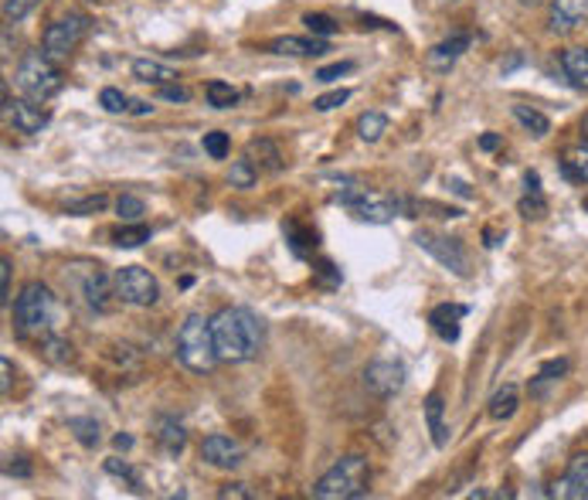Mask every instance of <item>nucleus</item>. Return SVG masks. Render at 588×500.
<instances>
[{
    "label": "nucleus",
    "mask_w": 588,
    "mask_h": 500,
    "mask_svg": "<svg viewBox=\"0 0 588 500\" xmlns=\"http://www.w3.org/2000/svg\"><path fill=\"white\" fill-rule=\"evenodd\" d=\"M212 331H215V347H218V358L228 364H245L255 361L266 344V328L263 320L255 317L245 307H225L215 320H212Z\"/></svg>",
    "instance_id": "1"
},
{
    "label": "nucleus",
    "mask_w": 588,
    "mask_h": 500,
    "mask_svg": "<svg viewBox=\"0 0 588 500\" xmlns=\"http://www.w3.org/2000/svg\"><path fill=\"white\" fill-rule=\"evenodd\" d=\"M59 299L44 283H28L14 299V331L21 341H48L55 334Z\"/></svg>",
    "instance_id": "2"
},
{
    "label": "nucleus",
    "mask_w": 588,
    "mask_h": 500,
    "mask_svg": "<svg viewBox=\"0 0 588 500\" xmlns=\"http://www.w3.org/2000/svg\"><path fill=\"white\" fill-rule=\"evenodd\" d=\"M177 358H181V364L194 374H208L221 361L218 347H215L212 320H204L201 313L184 317L181 331H177Z\"/></svg>",
    "instance_id": "3"
},
{
    "label": "nucleus",
    "mask_w": 588,
    "mask_h": 500,
    "mask_svg": "<svg viewBox=\"0 0 588 500\" xmlns=\"http://www.w3.org/2000/svg\"><path fill=\"white\" fill-rule=\"evenodd\" d=\"M371 487V466L365 457H344L330 466L323 477L314 487L317 500H354V497H365Z\"/></svg>",
    "instance_id": "4"
},
{
    "label": "nucleus",
    "mask_w": 588,
    "mask_h": 500,
    "mask_svg": "<svg viewBox=\"0 0 588 500\" xmlns=\"http://www.w3.org/2000/svg\"><path fill=\"white\" fill-rule=\"evenodd\" d=\"M14 79H17L21 92L28 99H35V103H44V99H51L62 89V72L55 68V59H48L44 52L24 55Z\"/></svg>",
    "instance_id": "5"
},
{
    "label": "nucleus",
    "mask_w": 588,
    "mask_h": 500,
    "mask_svg": "<svg viewBox=\"0 0 588 500\" xmlns=\"http://www.w3.org/2000/svg\"><path fill=\"white\" fill-rule=\"evenodd\" d=\"M89 35V17L82 14H68V17H59L55 24H48V31L41 38L44 44V55L55 59V62H65L79 52L82 38Z\"/></svg>",
    "instance_id": "6"
},
{
    "label": "nucleus",
    "mask_w": 588,
    "mask_h": 500,
    "mask_svg": "<svg viewBox=\"0 0 588 500\" xmlns=\"http://www.w3.org/2000/svg\"><path fill=\"white\" fill-rule=\"evenodd\" d=\"M113 286H116L119 304H130V307H153L161 299L157 280H153L150 269H143V266H123V269H116Z\"/></svg>",
    "instance_id": "7"
},
{
    "label": "nucleus",
    "mask_w": 588,
    "mask_h": 500,
    "mask_svg": "<svg viewBox=\"0 0 588 500\" xmlns=\"http://www.w3.org/2000/svg\"><path fill=\"white\" fill-rule=\"evenodd\" d=\"M419 248H425V253L443 262L446 269H452L456 277H470V262H466V253L463 245H459L456 239H446V235H436V232H419L416 235Z\"/></svg>",
    "instance_id": "8"
},
{
    "label": "nucleus",
    "mask_w": 588,
    "mask_h": 500,
    "mask_svg": "<svg viewBox=\"0 0 588 500\" xmlns=\"http://www.w3.org/2000/svg\"><path fill=\"white\" fill-rule=\"evenodd\" d=\"M365 388L378 398H395L405 388V364L378 358L365 368Z\"/></svg>",
    "instance_id": "9"
},
{
    "label": "nucleus",
    "mask_w": 588,
    "mask_h": 500,
    "mask_svg": "<svg viewBox=\"0 0 588 500\" xmlns=\"http://www.w3.org/2000/svg\"><path fill=\"white\" fill-rule=\"evenodd\" d=\"M201 457H204V463H212L218 470H235L245 460V449L232 436L215 433V436H208V439L201 443Z\"/></svg>",
    "instance_id": "10"
},
{
    "label": "nucleus",
    "mask_w": 588,
    "mask_h": 500,
    "mask_svg": "<svg viewBox=\"0 0 588 500\" xmlns=\"http://www.w3.org/2000/svg\"><path fill=\"white\" fill-rule=\"evenodd\" d=\"M588 21V0H551V28L554 31H575Z\"/></svg>",
    "instance_id": "11"
},
{
    "label": "nucleus",
    "mask_w": 588,
    "mask_h": 500,
    "mask_svg": "<svg viewBox=\"0 0 588 500\" xmlns=\"http://www.w3.org/2000/svg\"><path fill=\"white\" fill-rule=\"evenodd\" d=\"M8 119H11V127L17 133H41L48 127V113H41L35 106V99L31 103H8Z\"/></svg>",
    "instance_id": "12"
},
{
    "label": "nucleus",
    "mask_w": 588,
    "mask_h": 500,
    "mask_svg": "<svg viewBox=\"0 0 588 500\" xmlns=\"http://www.w3.org/2000/svg\"><path fill=\"white\" fill-rule=\"evenodd\" d=\"M561 72H565L568 86L588 92V48H568V52H561Z\"/></svg>",
    "instance_id": "13"
},
{
    "label": "nucleus",
    "mask_w": 588,
    "mask_h": 500,
    "mask_svg": "<svg viewBox=\"0 0 588 500\" xmlns=\"http://www.w3.org/2000/svg\"><path fill=\"white\" fill-rule=\"evenodd\" d=\"M269 52L272 55H293V59H310V55H323V52H330L327 48V41H310V38H276L272 44H269Z\"/></svg>",
    "instance_id": "14"
},
{
    "label": "nucleus",
    "mask_w": 588,
    "mask_h": 500,
    "mask_svg": "<svg viewBox=\"0 0 588 500\" xmlns=\"http://www.w3.org/2000/svg\"><path fill=\"white\" fill-rule=\"evenodd\" d=\"M466 48H470V35H452L449 41L432 48V52H429V65L436 68V72H449V68L456 65V59L466 52Z\"/></svg>",
    "instance_id": "15"
},
{
    "label": "nucleus",
    "mask_w": 588,
    "mask_h": 500,
    "mask_svg": "<svg viewBox=\"0 0 588 500\" xmlns=\"http://www.w3.org/2000/svg\"><path fill=\"white\" fill-rule=\"evenodd\" d=\"M585 487H588V453H578L572 463H568V473L565 480H561V490H554V497H572V500H581L585 497Z\"/></svg>",
    "instance_id": "16"
},
{
    "label": "nucleus",
    "mask_w": 588,
    "mask_h": 500,
    "mask_svg": "<svg viewBox=\"0 0 588 500\" xmlns=\"http://www.w3.org/2000/svg\"><path fill=\"white\" fill-rule=\"evenodd\" d=\"M466 317V307H459V304H443V307H436L432 310V328H436V334L443 337V341H456L459 337V320Z\"/></svg>",
    "instance_id": "17"
},
{
    "label": "nucleus",
    "mask_w": 588,
    "mask_h": 500,
    "mask_svg": "<svg viewBox=\"0 0 588 500\" xmlns=\"http://www.w3.org/2000/svg\"><path fill=\"white\" fill-rule=\"evenodd\" d=\"M395 211H398V205L388 202V197L368 194L365 202L354 208V218H361V221H368V225H388V221L395 218Z\"/></svg>",
    "instance_id": "18"
},
{
    "label": "nucleus",
    "mask_w": 588,
    "mask_h": 500,
    "mask_svg": "<svg viewBox=\"0 0 588 500\" xmlns=\"http://www.w3.org/2000/svg\"><path fill=\"white\" fill-rule=\"evenodd\" d=\"M110 296H116V286L102 277V272L95 269L92 277L86 280V299H89V307L92 310H99V313H106V310H113V299Z\"/></svg>",
    "instance_id": "19"
},
{
    "label": "nucleus",
    "mask_w": 588,
    "mask_h": 500,
    "mask_svg": "<svg viewBox=\"0 0 588 500\" xmlns=\"http://www.w3.org/2000/svg\"><path fill=\"white\" fill-rule=\"evenodd\" d=\"M157 439L164 446V453L167 457H177V453H184V446H188V433L184 426L177 419H157Z\"/></svg>",
    "instance_id": "20"
},
{
    "label": "nucleus",
    "mask_w": 588,
    "mask_h": 500,
    "mask_svg": "<svg viewBox=\"0 0 588 500\" xmlns=\"http://www.w3.org/2000/svg\"><path fill=\"white\" fill-rule=\"evenodd\" d=\"M245 157L259 170H279V167H283V154H279V146L272 140H252L245 146Z\"/></svg>",
    "instance_id": "21"
},
{
    "label": "nucleus",
    "mask_w": 588,
    "mask_h": 500,
    "mask_svg": "<svg viewBox=\"0 0 588 500\" xmlns=\"http://www.w3.org/2000/svg\"><path fill=\"white\" fill-rule=\"evenodd\" d=\"M133 75H137L140 82H146V86H170V82H177V72H174V68H167V65H161V62H150V59L133 62Z\"/></svg>",
    "instance_id": "22"
},
{
    "label": "nucleus",
    "mask_w": 588,
    "mask_h": 500,
    "mask_svg": "<svg viewBox=\"0 0 588 500\" xmlns=\"http://www.w3.org/2000/svg\"><path fill=\"white\" fill-rule=\"evenodd\" d=\"M517 406H521L517 388H514V385H503V388L490 398V419H494V422H507V419H514Z\"/></svg>",
    "instance_id": "23"
},
{
    "label": "nucleus",
    "mask_w": 588,
    "mask_h": 500,
    "mask_svg": "<svg viewBox=\"0 0 588 500\" xmlns=\"http://www.w3.org/2000/svg\"><path fill=\"white\" fill-rule=\"evenodd\" d=\"M443 395L439 392H432L425 398V422H429V433H432V443H436L439 449L446 446V426H443Z\"/></svg>",
    "instance_id": "24"
},
{
    "label": "nucleus",
    "mask_w": 588,
    "mask_h": 500,
    "mask_svg": "<svg viewBox=\"0 0 588 500\" xmlns=\"http://www.w3.org/2000/svg\"><path fill=\"white\" fill-rule=\"evenodd\" d=\"M548 205H545V197H541V178L538 174H527V197L521 202V215L524 218H545Z\"/></svg>",
    "instance_id": "25"
},
{
    "label": "nucleus",
    "mask_w": 588,
    "mask_h": 500,
    "mask_svg": "<svg viewBox=\"0 0 588 500\" xmlns=\"http://www.w3.org/2000/svg\"><path fill=\"white\" fill-rule=\"evenodd\" d=\"M561 170H565V178H568V181L588 184V146L568 150L565 161H561Z\"/></svg>",
    "instance_id": "26"
},
{
    "label": "nucleus",
    "mask_w": 588,
    "mask_h": 500,
    "mask_svg": "<svg viewBox=\"0 0 588 500\" xmlns=\"http://www.w3.org/2000/svg\"><path fill=\"white\" fill-rule=\"evenodd\" d=\"M385 133H388V116L385 113H365L361 119H357V137H361L365 143H378Z\"/></svg>",
    "instance_id": "27"
},
{
    "label": "nucleus",
    "mask_w": 588,
    "mask_h": 500,
    "mask_svg": "<svg viewBox=\"0 0 588 500\" xmlns=\"http://www.w3.org/2000/svg\"><path fill=\"white\" fill-rule=\"evenodd\" d=\"M514 116H517L521 127H524V130H531L534 137H548V130H551L548 116H545V113H538V110H531V106H514Z\"/></svg>",
    "instance_id": "28"
},
{
    "label": "nucleus",
    "mask_w": 588,
    "mask_h": 500,
    "mask_svg": "<svg viewBox=\"0 0 588 500\" xmlns=\"http://www.w3.org/2000/svg\"><path fill=\"white\" fill-rule=\"evenodd\" d=\"M204 95H208V106H215V110H232L239 103V89H232L228 82H208Z\"/></svg>",
    "instance_id": "29"
},
{
    "label": "nucleus",
    "mask_w": 588,
    "mask_h": 500,
    "mask_svg": "<svg viewBox=\"0 0 588 500\" xmlns=\"http://www.w3.org/2000/svg\"><path fill=\"white\" fill-rule=\"evenodd\" d=\"M68 430L75 433V439H79L82 446H99V422L95 419H86V415H72L68 419Z\"/></svg>",
    "instance_id": "30"
},
{
    "label": "nucleus",
    "mask_w": 588,
    "mask_h": 500,
    "mask_svg": "<svg viewBox=\"0 0 588 500\" xmlns=\"http://www.w3.org/2000/svg\"><path fill=\"white\" fill-rule=\"evenodd\" d=\"M113 239H116L119 248H137V245L150 242V229H146V225H140V221H137V225H133V221H126Z\"/></svg>",
    "instance_id": "31"
},
{
    "label": "nucleus",
    "mask_w": 588,
    "mask_h": 500,
    "mask_svg": "<svg viewBox=\"0 0 588 500\" xmlns=\"http://www.w3.org/2000/svg\"><path fill=\"white\" fill-rule=\"evenodd\" d=\"M228 181H232V188H255V181H259V167H255L248 157L235 161L232 174H228Z\"/></svg>",
    "instance_id": "32"
},
{
    "label": "nucleus",
    "mask_w": 588,
    "mask_h": 500,
    "mask_svg": "<svg viewBox=\"0 0 588 500\" xmlns=\"http://www.w3.org/2000/svg\"><path fill=\"white\" fill-rule=\"evenodd\" d=\"M303 24H306V31H310V35H320V38L341 31V24H337L334 17H327V14H306Z\"/></svg>",
    "instance_id": "33"
},
{
    "label": "nucleus",
    "mask_w": 588,
    "mask_h": 500,
    "mask_svg": "<svg viewBox=\"0 0 588 500\" xmlns=\"http://www.w3.org/2000/svg\"><path fill=\"white\" fill-rule=\"evenodd\" d=\"M228 133L215 130V133H204V154H208L212 161H225L228 157Z\"/></svg>",
    "instance_id": "34"
},
{
    "label": "nucleus",
    "mask_w": 588,
    "mask_h": 500,
    "mask_svg": "<svg viewBox=\"0 0 588 500\" xmlns=\"http://www.w3.org/2000/svg\"><path fill=\"white\" fill-rule=\"evenodd\" d=\"M99 106L106 110V113H126V110H130V99H126L119 89L110 86V89H102V92H99Z\"/></svg>",
    "instance_id": "35"
},
{
    "label": "nucleus",
    "mask_w": 588,
    "mask_h": 500,
    "mask_svg": "<svg viewBox=\"0 0 588 500\" xmlns=\"http://www.w3.org/2000/svg\"><path fill=\"white\" fill-rule=\"evenodd\" d=\"M38 4H41V0H4V17H8V24L24 21Z\"/></svg>",
    "instance_id": "36"
},
{
    "label": "nucleus",
    "mask_w": 588,
    "mask_h": 500,
    "mask_svg": "<svg viewBox=\"0 0 588 500\" xmlns=\"http://www.w3.org/2000/svg\"><path fill=\"white\" fill-rule=\"evenodd\" d=\"M116 211H119L123 221H140V215L146 211V205L140 202V197H133V194H123L119 202H116Z\"/></svg>",
    "instance_id": "37"
},
{
    "label": "nucleus",
    "mask_w": 588,
    "mask_h": 500,
    "mask_svg": "<svg viewBox=\"0 0 588 500\" xmlns=\"http://www.w3.org/2000/svg\"><path fill=\"white\" fill-rule=\"evenodd\" d=\"M106 208V197L95 194V197H86V202H72L68 205V215H95Z\"/></svg>",
    "instance_id": "38"
},
{
    "label": "nucleus",
    "mask_w": 588,
    "mask_h": 500,
    "mask_svg": "<svg viewBox=\"0 0 588 500\" xmlns=\"http://www.w3.org/2000/svg\"><path fill=\"white\" fill-rule=\"evenodd\" d=\"M347 99H350V92H347V89H337V92H327V95H320V99H317V103H314V106H317L320 113H330V110H337V106H344V103H347Z\"/></svg>",
    "instance_id": "39"
},
{
    "label": "nucleus",
    "mask_w": 588,
    "mask_h": 500,
    "mask_svg": "<svg viewBox=\"0 0 588 500\" xmlns=\"http://www.w3.org/2000/svg\"><path fill=\"white\" fill-rule=\"evenodd\" d=\"M568 371V361L565 358H558V361H548L545 368H541V374H538V382H558L561 374Z\"/></svg>",
    "instance_id": "40"
},
{
    "label": "nucleus",
    "mask_w": 588,
    "mask_h": 500,
    "mask_svg": "<svg viewBox=\"0 0 588 500\" xmlns=\"http://www.w3.org/2000/svg\"><path fill=\"white\" fill-rule=\"evenodd\" d=\"M106 470L113 473V477H126V480H130V487H133V490H140V477H137V473H133L130 466H126V463H119V460H106Z\"/></svg>",
    "instance_id": "41"
},
{
    "label": "nucleus",
    "mask_w": 588,
    "mask_h": 500,
    "mask_svg": "<svg viewBox=\"0 0 588 500\" xmlns=\"http://www.w3.org/2000/svg\"><path fill=\"white\" fill-rule=\"evenodd\" d=\"M347 72H354V65H350V62H337V65L320 68L317 79H320V82H334V79H341V75H347Z\"/></svg>",
    "instance_id": "42"
},
{
    "label": "nucleus",
    "mask_w": 588,
    "mask_h": 500,
    "mask_svg": "<svg viewBox=\"0 0 588 500\" xmlns=\"http://www.w3.org/2000/svg\"><path fill=\"white\" fill-rule=\"evenodd\" d=\"M0 304H11V259L0 262Z\"/></svg>",
    "instance_id": "43"
},
{
    "label": "nucleus",
    "mask_w": 588,
    "mask_h": 500,
    "mask_svg": "<svg viewBox=\"0 0 588 500\" xmlns=\"http://www.w3.org/2000/svg\"><path fill=\"white\" fill-rule=\"evenodd\" d=\"M218 497H221V500H228V497L252 500V490H245V484H228V487H221V490H218Z\"/></svg>",
    "instance_id": "44"
},
{
    "label": "nucleus",
    "mask_w": 588,
    "mask_h": 500,
    "mask_svg": "<svg viewBox=\"0 0 588 500\" xmlns=\"http://www.w3.org/2000/svg\"><path fill=\"white\" fill-rule=\"evenodd\" d=\"M161 95L164 99H170V103H188V89H181V86H161Z\"/></svg>",
    "instance_id": "45"
},
{
    "label": "nucleus",
    "mask_w": 588,
    "mask_h": 500,
    "mask_svg": "<svg viewBox=\"0 0 588 500\" xmlns=\"http://www.w3.org/2000/svg\"><path fill=\"white\" fill-rule=\"evenodd\" d=\"M0 371H4V382H0V392H11V358H4V361H0Z\"/></svg>",
    "instance_id": "46"
},
{
    "label": "nucleus",
    "mask_w": 588,
    "mask_h": 500,
    "mask_svg": "<svg viewBox=\"0 0 588 500\" xmlns=\"http://www.w3.org/2000/svg\"><path fill=\"white\" fill-rule=\"evenodd\" d=\"M500 146V137L497 133H483L480 137V150H497Z\"/></svg>",
    "instance_id": "47"
},
{
    "label": "nucleus",
    "mask_w": 588,
    "mask_h": 500,
    "mask_svg": "<svg viewBox=\"0 0 588 500\" xmlns=\"http://www.w3.org/2000/svg\"><path fill=\"white\" fill-rule=\"evenodd\" d=\"M8 473H11V477H14V473H17V477H28L31 466H28V463H11V466H8Z\"/></svg>",
    "instance_id": "48"
},
{
    "label": "nucleus",
    "mask_w": 588,
    "mask_h": 500,
    "mask_svg": "<svg viewBox=\"0 0 588 500\" xmlns=\"http://www.w3.org/2000/svg\"><path fill=\"white\" fill-rule=\"evenodd\" d=\"M113 446H116V449H130V446H133V436H126V433H119V436L113 439Z\"/></svg>",
    "instance_id": "49"
},
{
    "label": "nucleus",
    "mask_w": 588,
    "mask_h": 500,
    "mask_svg": "<svg viewBox=\"0 0 588 500\" xmlns=\"http://www.w3.org/2000/svg\"><path fill=\"white\" fill-rule=\"evenodd\" d=\"M130 113H140V116H146V113H153V106H146V103H130Z\"/></svg>",
    "instance_id": "50"
},
{
    "label": "nucleus",
    "mask_w": 588,
    "mask_h": 500,
    "mask_svg": "<svg viewBox=\"0 0 588 500\" xmlns=\"http://www.w3.org/2000/svg\"><path fill=\"white\" fill-rule=\"evenodd\" d=\"M524 8H534V4H545V0H521Z\"/></svg>",
    "instance_id": "51"
},
{
    "label": "nucleus",
    "mask_w": 588,
    "mask_h": 500,
    "mask_svg": "<svg viewBox=\"0 0 588 500\" xmlns=\"http://www.w3.org/2000/svg\"><path fill=\"white\" fill-rule=\"evenodd\" d=\"M89 4H102V0H89Z\"/></svg>",
    "instance_id": "52"
},
{
    "label": "nucleus",
    "mask_w": 588,
    "mask_h": 500,
    "mask_svg": "<svg viewBox=\"0 0 588 500\" xmlns=\"http://www.w3.org/2000/svg\"><path fill=\"white\" fill-rule=\"evenodd\" d=\"M581 500H588V487H585V497H581Z\"/></svg>",
    "instance_id": "53"
},
{
    "label": "nucleus",
    "mask_w": 588,
    "mask_h": 500,
    "mask_svg": "<svg viewBox=\"0 0 588 500\" xmlns=\"http://www.w3.org/2000/svg\"><path fill=\"white\" fill-rule=\"evenodd\" d=\"M585 211H588V197H585Z\"/></svg>",
    "instance_id": "54"
}]
</instances>
